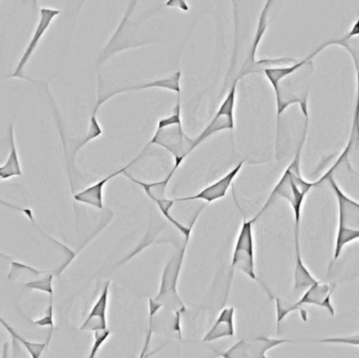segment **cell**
Segmentation results:
<instances>
[{
    "instance_id": "obj_9",
    "label": "cell",
    "mask_w": 359,
    "mask_h": 358,
    "mask_svg": "<svg viewBox=\"0 0 359 358\" xmlns=\"http://www.w3.org/2000/svg\"><path fill=\"white\" fill-rule=\"evenodd\" d=\"M241 78L236 76V79H234L231 86H230L229 90H228L227 95L224 98L223 102L219 105L217 113L213 116L208 125L205 128V130L196 138H194L196 147L202 144L205 140L210 138L212 135L224 132V130H234V126H236V122H234V109H236V90H238V84Z\"/></svg>"
},
{
    "instance_id": "obj_16",
    "label": "cell",
    "mask_w": 359,
    "mask_h": 358,
    "mask_svg": "<svg viewBox=\"0 0 359 358\" xmlns=\"http://www.w3.org/2000/svg\"><path fill=\"white\" fill-rule=\"evenodd\" d=\"M109 287H111V282L107 281L98 300L96 301L86 321L79 328L80 331L95 332L107 329V305H109Z\"/></svg>"
},
{
    "instance_id": "obj_8",
    "label": "cell",
    "mask_w": 359,
    "mask_h": 358,
    "mask_svg": "<svg viewBox=\"0 0 359 358\" xmlns=\"http://www.w3.org/2000/svg\"><path fill=\"white\" fill-rule=\"evenodd\" d=\"M257 220V216L248 221L245 214L243 216L242 226L236 237L231 261V273L240 271L253 281H259L255 273V235H253V225Z\"/></svg>"
},
{
    "instance_id": "obj_4",
    "label": "cell",
    "mask_w": 359,
    "mask_h": 358,
    "mask_svg": "<svg viewBox=\"0 0 359 358\" xmlns=\"http://www.w3.org/2000/svg\"><path fill=\"white\" fill-rule=\"evenodd\" d=\"M180 97L181 95H178L172 113L159 120L155 135L147 144L158 145L172 153L175 158L174 168L177 170L185 158L196 149L194 138H189L182 125Z\"/></svg>"
},
{
    "instance_id": "obj_23",
    "label": "cell",
    "mask_w": 359,
    "mask_h": 358,
    "mask_svg": "<svg viewBox=\"0 0 359 358\" xmlns=\"http://www.w3.org/2000/svg\"><path fill=\"white\" fill-rule=\"evenodd\" d=\"M53 279L54 275L50 273H46L37 279L27 281L25 283V287L27 289L38 290V291L46 292V294L53 296L54 290H53Z\"/></svg>"
},
{
    "instance_id": "obj_17",
    "label": "cell",
    "mask_w": 359,
    "mask_h": 358,
    "mask_svg": "<svg viewBox=\"0 0 359 358\" xmlns=\"http://www.w3.org/2000/svg\"><path fill=\"white\" fill-rule=\"evenodd\" d=\"M234 336V307H225L219 312L212 327L203 338L204 343H213L225 338Z\"/></svg>"
},
{
    "instance_id": "obj_5",
    "label": "cell",
    "mask_w": 359,
    "mask_h": 358,
    "mask_svg": "<svg viewBox=\"0 0 359 358\" xmlns=\"http://www.w3.org/2000/svg\"><path fill=\"white\" fill-rule=\"evenodd\" d=\"M189 239L190 237H185L183 245L177 248L172 256L168 259V263L164 267L163 273H162L159 292L154 298L160 303L166 310L175 313L174 329L180 338H181L180 315L181 313L185 312L186 306L178 294V281Z\"/></svg>"
},
{
    "instance_id": "obj_10",
    "label": "cell",
    "mask_w": 359,
    "mask_h": 358,
    "mask_svg": "<svg viewBox=\"0 0 359 358\" xmlns=\"http://www.w3.org/2000/svg\"><path fill=\"white\" fill-rule=\"evenodd\" d=\"M293 343L292 340L270 338L266 336L242 340L230 347L225 352L217 353L224 358H266L267 352L280 345Z\"/></svg>"
},
{
    "instance_id": "obj_20",
    "label": "cell",
    "mask_w": 359,
    "mask_h": 358,
    "mask_svg": "<svg viewBox=\"0 0 359 358\" xmlns=\"http://www.w3.org/2000/svg\"><path fill=\"white\" fill-rule=\"evenodd\" d=\"M293 289L295 291H303L307 289L310 286L313 285L318 282V280L311 275L307 267L304 264L303 258H302L301 250H295V265L294 273H293Z\"/></svg>"
},
{
    "instance_id": "obj_27",
    "label": "cell",
    "mask_w": 359,
    "mask_h": 358,
    "mask_svg": "<svg viewBox=\"0 0 359 358\" xmlns=\"http://www.w3.org/2000/svg\"><path fill=\"white\" fill-rule=\"evenodd\" d=\"M54 310H53V296H50V305H48V309H46V315L42 317L41 319L34 321L33 323L35 325L39 326V327H50V334L48 336V340L50 342L52 338L53 329H54Z\"/></svg>"
},
{
    "instance_id": "obj_22",
    "label": "cell",
    "mask_w": 359,
    "mask_h": 358,
    "mask_svg": "<svg viewBox=\"0 0 359 358\" xmlns=\"http://www.w3.org/2000/svg\"><path fill=\"white\" fill-rule=\"evenodd\" d=\"M12 268H11L10 275H8V279L10 280H20L21 277H27L29 279H37V277H41L43 275L44 271L36 270L33 267L27 266V265L21 264L18 262H13ZM32 281V280H31Z\"/></svg>"
},
{
    "instance_id": "obj_15",
    "label": "cell",
    "mask_w": 359,
    "mask_h": 358,
    "mask_svg": "<svg viewBox=\"0 0 359 358\" xmlns=\"http://www.w3.org/2000/svg\"><path fill=\"white\" fill-rule=\"evenodd\" d=\"M353 59L354 64L356 67V99L355 106H354L353 117H352L351 132H350L349 140L343 153L337 158V162L332 166V170H335L341 163H347L350 165L349 160L352 157V153H359V63L358 57L354 54L353 50H348Z\"/></svg>"
},
{
    "instance_id": "obj_2",
    "label": "cell",
    "mask_w": 359,
    "mask_h": 358,
    "mask_svg": "<svg viewBox=\"0 0 359 358\" xmlns=\"http://www.w3.org/2000/svg\"><path fill=\"white\" fill-rule=\"evenodd\" d=\"M313 75V59L283 78L273 88L276 101V142L280 138V116L288 107L299 104L305 119H310L309 94Z\"/></svg>"
},
{
    "instance_id": "obj_7",
    "label": "cell",
    "mask_w": 359,
    "mask_h": 358,
    "mask_svg": "<svg viewBox=\"0 0 359 358\" xmlns=\"http://www.w3.org/2000/svg\"><path fill=\"white\" fill-rule=\"evenodd\" d=\"M177 172L176 168H172V172L168 174L164 180L158 181V182H143V181L137 180V179L133 178L132 176L128 174V172H124L123 174H126L128 179H130L132 182H134L135 184L139 185V186L142 187L144 193H147V197L158 206L161 214L165 216L166 220L168 222L172 223L175 227L184 235V237H190L191 235L192 227H194V223H196V219H198V214H201L203 209H204V206L200 208L196 216H194V220H192L191 224L189 225V227L183 226V225L180 224L178 221L172 216V209L174 204L176 203L175 199H168L166 197V188H168V183L172 180V177H174L175 172Z\"/></svg>"
},
{
    "instance_id": "obj_11",
    "label": "cell",
    "mask_w": 359,
    "mask_h": 358,
    "mask_svg": "<svg viewBox=\"0 0 359 358\" xmlns=\"http://www.w3.org/2000/svg\"><path fill=\"white\" fill-rule=\"evenodd\" d=\"M59 14H60V10H58V8H40L39 20H38L37 25H36L35 31H34L31 40H29V43H27L22 56L19 59L14 73H13L12 75L8 76V77L27 79V77L23 75V69H25V65L29 63V61L31 60L32 56H33L34 53H35L36 48L39 46L40 41H41L42 38H43L44 34H46V31L50 29L53 21L55 20V18H56Z\"/></svg>"
},
{
    "instance_id": "obj_19",
    "label": "cell",
    "mask_w": 359,
    "mask_h": 358,
    "mask_svg": "<svg viewBox=\"0 0 359 358\" xmlns=\"http://www.w3.org/2000/svg\"><path fill=\"white\" fill-rule=\"evenodd\" d=\"M8 140H10L11 151L6 163L0 166V181L13 178V177H20L22 174L16 144H15L13 124H11L10 130H8Z\"/></svg>"
},
{
    "instance_id": "obj_26",
    "label": "cell",
    "mask_w": 359,
    "mask_h": 358,
    "mask_svg": "<svg viewBox=\"0 0 359 358\" xmlns=\"http://www.w3.org/2000/svg\"><path fill=\"white\" fill-rule=\"evenodd\" d=\"M318 344L348 345V346L359 347V333L353 336H339V338H323V340H312Z\"/></svg>"
},
{
    "instance_id": "obj_6",
    "label": "cell",
    "mask_w": 359,
    "mask_h": 358,
    "mask_svg": "<svg viewBox=\"0 0 359 358\" xmlns=\"http://www.w3.org/2000/svg\"><path fill=\"white\" fill-rule=\"evenodd\" d=\"M335 284L322 283L318 281L313 285L310 286L306 289L305 294L302 296L301 300L297 303H289L282 298H276V329L278 333L280 332V323L286 319L289 313L299 311L301 312L302 319L307 322L308 313L304 310L303 306H318L326 309L331 317H334L335 309L331 303L333 292H334Z\"/></svg>"
},
{
    "instance_id": "obj_28",
    "label": "cell",
    "mask_w": 359,
    "mask_h": 358,
    "mask_svg": "<svg viewBox=\"0 0 359 358\" xmlns=\"http://www.w3.org/2000/svg\"><path fill=\"white\" fill-rule=\"evenodd\" d=\"M94 333V343H93L92 349H90L88 358H94L98 353L99 349L103 346L105 342L109 340L111 332L109 329L98 330V331L93 332Z\"/></svg>"
},
{
    "instance_id": "obj_21",
    "label": "cell",
    "mask_w": 359,
    "mask_h": 358,
    "mask_svg": "<svg viewBox=\"0 0 359 358\" xmlns=\"http://www.w3.org/2000/svg\"><path fill=\"white\" fill-rule=\"evenodd\" d=\"M0 324H1L2 327L8 331V333L10 334L11 338H14L18 342V344L22 345L25 347V350L29 353L32 357L34 358H39L40 355L43 353V351L46 350V347L48 346V340L43 343H33L29 342V340L23 338L20 334L17 333L6 321H4L2 317H0Z\"/></svg>"
},
{
    "instance_id": "obj_24",
    "label": "cell",
    "mask_w": 359,
    "mask_h": 358,
    "mask_svg": "<svg viewBox=\"0 0 359 358\" xmlns=\"http://www.w3.org/2000/svg\"><path fill=\"white\" fill-rule=\"evenodd\" d=\"M102 128H101L100 124H99L98 119H97V113H92V117L90 120V125H88V134L84 137L83 140L81 141L77 149H76L75 153H77L79 149H81L84 145L88 144L90 141L95 140V139L99 138L102 135Z\"/></svg>"
},
{
    "instance_id": "obj_18",
    "label": "cell",
    "mask_w": 359,
    "mask_h": 358,
    "mask_svg": "<svg viewBox=\"0 0 359 358\" xmlns=\"http://www.w3.org/2000/svg\"><path fill=\"white\" fill-rule=\"evenodd\" d=\"M276 0H266L264 4L263 10L259 14V21H257V29H255V38H253L252 46H251L250 53L249 56L247 57L246 63L249 67H252L257 61V52L259 50V44H261L262 39L265 36L266 31L268 29V18H269L270 11H271L272 6Z\"/></svg>"
},
{
    "instance_id": "obj_12",
    "label": "cell",
    "mask_w": 359,
    "mask_h": 358,
    "mask_svg": "<svg viewBox=\"0 0 359 358\" xmlns=\"http://www.w3.org/2000/svg\"><path fill=\"white\" fill-rule=\"evenodd\" d=\"M243 165H244V161L240 162L236 167L232 168L225 176L215 181L212 184L205 187V188H203L202 191L196 193V195H190V197L179 198V199H175V201H176L177 203V202L196 201V200H201V201L206 202L207 204H210L212 203V202L217 201V200L223 199V198L227 195L230 187L232 186L234 179L238 177V174H240L241 170H242Z\"/></svg>"
},
{
    "instance_id": "obj_14",
    "label": "cell",
    "mask_w": 359,
    "mask_h": 358,
    "mask_svg": "<svg viewBox=\"0 0 359 358\" xmlns=\"http://www.w3.org/2000/svg\"><path fill=\"white\" fill-rule=\"evenodd\" d=\"M145 151H147V146L139 153L138 157L135 158L130 164L124 166L121 170L113 172V174H109V176L105 177L104 179L99 181V182L90 185L88 188L76 193V195H74V200H75L76 202H79V203L92 206V207L97 208V209H103V206H104L103 205V189H104L105 185H107V182H109L111 179L116 178V177L119 176V174H124L130 166L134 165V164L142 157Z\"/></svg>"
},
{
    "instance_id": "obj_13",
    "label": "cell",
    "mask_w": 359,
    "mask_h": 358,
    "mask_svg": "<svg viewBox=\"0 0 359 358\" xmlns=\"http://www.w3.org/2000/svg\"><path fill=\"white\" fill-rule=\"evenodd\" d=\"M181 78L182 71H177L168 77L162 79L155 80V81L147 82V83L138 84V85L128 86V88H120L115 92H109L105 97H98L96 105H95L93 113H98V109L104 104L107 101L117 95L123 94V92H133V90H151V88H160V90H168L170 92H176L177 95H181Z\"/></svg>"
},
{
    "instance_id": "obj_3",
    "label": "cell",
    "mask_w": 359,
    "mask_h": 358,
    "mask_svg": "<svg viewBox=\"0 0 359 358\" xmlns=\"http://www.w3.org/2000/svg\"><path fill=\"white\" fill-rule=\"evenodd\" d=\"M320 182H329L339 205V228L335 239L334 254L330 263V269L343 254L346 246L359 240V203L344 193L333 177V170H329Z\"/></svg>"
},
{
    "instance_id": "obj_29",
    "label": "cell",
    "mask_w": 359,
    "mask_h": 358,
    "mask_svg": "<svg viewBox=\"0 0 359 358\" xmlns=\"http://www.w3.org/2000/svg\"><path fill=\"white\" fill-rule=\"evenodd\" d=\"M164 6L165 8H178L182 12H188L189 11L188 0H166Z\"/></svg>"
},
{
    "instance_id": "obj_30",
    "label": "cell",
    "mask_w": 359,
    "mask_h": 358,
    "mask_svg": "<svg viewBox=\"0 0 359 358\" xmlns=\"http://www.w3.org/2000/svg\"><path fill=\"white\" fill-rule=\"evenodd\" d=\"M355 37H359V14L358 18H356L355 22L353 23L351 29H350V31L348 32V33L346 34L341 39H343L344 41L349 42V40Z\"/></svg>"
},
{
    "instance_id": "obj_25",
    "label": "cell",
    "mask_w": 359,
    "mask_h": 358,
    "mask_svg": "<svg viewBox=\"0 0 359 358\" xmlns=\"http://www.w3.org/2000/svg\"><path fill=\"white\" fill-rule=\"evenodd\" d=\"M149 332H147V340H145L144 347H143L142 354H141V357H144L145 351H147L149 349V343H151V336H153L154 332V317L157 315L158 311L162 308L161 304L158 303L157 301L154 300V298H149Z\"/></svg>"
},
{
    "instance_id": "obj_1",
    "label": "cell",
    "mask_w": 359,
    "mask_h": 358,
    "mask_svg": "<svg viewBox=\"0 0 359 358\" xmlns=\"http://www.w3.org/2000/svg\"><path fill=\"white\" fill-rule=\"evenodd\" d=\"M309 122L310 119H305V128H304L303 136H302L301 142H299V147H297L294 159L289 164L288 167L286 168L284 174L280 177V181L276 183V186L272 189L271 195L268 198L265 205L263 206L261 212L257 216V218L259 219L278 198L286 200L290 204L293 214H294L295 247H301L299 231H301L302 212H303V205L305 203L306 198L309 195L313 187L322 184L320 180L310 182L302 176V151H303L304 144H305L306 139H307Z\"/></svg>"
}]
</instances>
